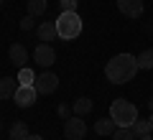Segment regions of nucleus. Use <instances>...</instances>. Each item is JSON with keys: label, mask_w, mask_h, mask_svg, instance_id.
I'll use <instances>...</instances> for the list:
<instances>
[{"label": "nucleus", "mask_w": 153, "mask_h": 140, "mask_svg": "<svg viewBox=\"0 0 153 140\" xmlns=\"http://www.w3.org/2000/svg\"><path fill=\"white\" fill-rule=\"evenodd\" d=\"M148 110H151V112H153V97L148 99Z\"/></svg>", "instance_id": "nucleus-25"}, {"label": "nucleus", "mask_w": 153, "mask_h": 140, "mask_svg": "<svg viewBox=\"0 0 153 140\" xmlns=\"http://www.w3.org/2000/svg\"><path fill=\"white\" fill-rule=\"evenodd\" d=\"M36 33H38V41H44V43L54 41V38L59 36V31H56V21H44L41 26L36 28Z\"/></svg>", "instance_id": "nucleus-9"}, {"label": "nucleus", "mask_w": 153, "mask_h": 140, "mask_svg": "<svg viewBox=\"0 0 153 140\" xmlns=\"http://www.w3.org/2000/svg\"><path fill=\"white\" fill-rule=\"evenodd\" d=\"M138 59L130 54H117L112 56V59L107 61V66H105V76H107V81H112V84H125V81H130L133 76L138 74Z\"/></svg>", "instance_id": "nucleus-1"}, {"label": "nucleus", "mask_w": 153, "mask_h": 140, "mask_svg": "<svg viewBox=\"0 0 153 140\" xmlns=\"http://www.w3.org/2000/svg\"><path fill=\"white\" fill-rule=\"evenodd\" d=\"M16 79H18V84L28 87V84H33V81H36V74H33V69H28V66H21Z\"/></svg>", "instance_id": "nucleus-16"}, {"label": "nucleus", "mask_w": 153, "mask_h": 140, "mask_svg": "<svg viewBox=\"0 0 153 140\" xmlns=\"http://www.w3.org/2000/svg\"><path fill=\"white\" fill-rule=\"evenodd\" d=\"M26 140H44V138H41V135H33V133H31V135H28Z\"/></svg>", "instance_id": "nucleus-23"}, {"label": "nucleus", "mask_w": 153, "mask_h": 140, "mask_svg": "<svg viewBox=\"0 0 153 140\" xmlns=\"http://www.w3.org/2000/svg\"><path fill=\"white\" fill-rule=\"evenodd\" d=\"M71 112H74V115H79V117L89 115V112H92V99H89V97H79L74 104H71Z\"/></svg>", "instance_id": "nucleus-13"}, {"label": "nucleus", "mask_w": 153, "mask_h": 140, "mask_svg": "<svg viewBox=\"0 0 153 140\" xmlns=\"http://www.w3.org/2000/svg\"><path fill=\"white\" fill-rule=\"evenodd\" d=\"M0 130H3V125H0Z\"/></svg>", "instance_id": "nucleus-28"}, {"label": "nucleus", "mask_w": 153, "mask_h": 140, "mask_svg": "<svg viewBox=\"0 0 153 140\" xmlns=\"http://www.w3.org/2000/svg\"><path fill=\"white\" fill-rule=\"evenodd\" d=\"M56 31H59V38L64 41H74L79 33H82V18L76 10H61V16L56 18Z\"/></svg>", "instance_id": "nucleus-3"}, {"label": "nucleus", "mask_w": 153, "mask_h": 140, "mask_svg": "<svg viewBox=\"0 0 153 140\" xmlns=\"http://www.w3.org/2000/svg\"><path fill=\"white\" fill-rule=\"evenodd\" d=\"M18 79H13V76H3L0 79V99H13V94H16L18 89Z\"/></svg>", "instance_id": "nucleus-11"}, {"label": "nucleus", "mask_w": 153, "mask_h": 140, "mask_svg": "<svg viewBox=\"0 0 153 140\" xmlns=\"http://www.w3.org/2000/svg\"><path fill=\"white\" fill-rule=\"evenodd\" d=\"M33 87H36L38 94H54V92L59 89V76H56L54 71H41V74H36Z\"/></svg>", "instance_id": "nucleus-4"}, {"label": "nucleus", "mask_w": 153, "mask_h": 140, "mask_svg": "<svg viewBox=\"0 0 153 140\" xmlns=\"http://www.w3.org/2000/svg\"><path fill=\"white\" fill-rule=\"evenodd\" d=\"M110 138H112V140H138L135 133H133V127H117Z\"/></svg>", "instance_id": "nucleus-19"}, {"label": "nucleus", "mask_w": 153, "mask_h": 140, "mask_svg": "<svg viewBox=\"0 0 153 140\" xmlns=\"http://www.w3.org/2000/svg\"><path fill=\"white\" fill-rule=\"evenodd\" d=\"M135 59H138V69H146V71L153 69V49H146L140 56H135Z\"/></svg>", "instance_id": "nucleus-17"}, {"label": "nucleus", "mask_w": 153, "mask_h": 140, "mask_svg": "<svg viewBox=\"0 0 153 140\" xmlns=\"http://www.w3.org/2000/svg\"><path fill=\"white\" fill-rule=\"evenodd\" d=\"M56 112H59L61 117H69V110H66V104H59V110H56Z\"/></svg>", "instance_id": "nucleus-22"}, {"label": "nucleus", "mask_w": 153, "mask_h": 140, "mask_svg": "<svg viewBox=\"0 0 153 140\" xmlns=\"http://www.w3.org/2000/svg\"><path fill=\"white\" fill-rule=\"evenodd\" d=\"M59 5H61V10H76V5H79V0H59Z\"/></svg>", "instance_id": "nucleus-21"}, {"label": "nucleus", "mask_w": 153, "mask_h": 140, "mask_svg": "<svg viewBox=\"0 0 153 140\" xmlns=\"http://www.w3.org/2000/svg\"><path fill=\"white\" fill-rule=\"evenodd\" d=\"M18 26H21V31L28 33V31H33V28H36V18H33V16H26L21 23H18Z\"/></svg>", "instance_id": "nucleus-20"}, {"label": "nucleus", "mask_w": 153, "mask_h": 140, "mask_svg": "<svg viewBox=\"0 0 153 140\" xmlns=\"http://www.w3.org/2000/svg\"><path fill=\"white\" fill-rule=\"evenodd\" d=\"M110 117H112V122L117 127H133V122L138 120V107L120 97L110 104Z\"/></svg>", "instance_id": "nucleus-2"}, {"label": "nucleus", "mask_w": 153, "mask_h": 140, "mask_svg": "<svg viewBox=\"0 0 153 140\" xmlns=\"http://www.w3.org/2000/svg\"><path fill=\"white\" fill-rule=\"evenodd\" d=\"M33 61H36L38 66L49 69V66L56 61V51H54V46H49V43H38L36 49H33Z\"/></svg>", "instance_id": "nucleus-6"}, {"label": "nucleus", "mask_w": 153, "mask_h": 140, "mask_svg": "<svg viewBox=\"0 0 153 140\" xmlns=\"http://www.w3.org/2000/svg\"><path fill=\"white\" fill-rule=\"evenodd\" d=\"M36 97H38V92H36L33 84H28V87L21 84L16 89V94H13V99H16L18 107H33V104H36Z\"/></svg>", "instance_id": "nucleus-7"}, {"label": "nucleus", "mask_w": 153, "mask_h": 140, "mask_svg": "<svg viewBox=\"0 0 153 140\" xmlns=\"http://www.w3.org/2000/svg\"><path fill=\"white\" fill-rule=\"evenodd\" d=\"M28 125L23 122V120H18V122H13L10 125V140H26L28 138Z\"/></svg>", "instance_id": "nucleus-14"}, {"label": "nucleus", "mask_w": 153, "mask_h": 140, "mask_svg": "<svg viewBox=\"0 0 153 140\" xmlns=\"http://www.w3.org/2000/svg\"><path fill=\"white\" fill-rule=\"evenodd\" d=\"M115 130H117V125L112 122V117H110V120H107V117H102V120H97V122H94V133H97V135H102V138H105V135L110 138V135H112Z\"/></svg>", "instance_id": "nucleus-12"}, {"label": "nucleus", "mask_w": 153, "mask_h": 140, "mask_svg": "<svg viewBox=\"0 0 153 140\" xmlns=\"http://www.w3.org/2000/svg\"><path fill=\"white\" fill-rule=\"evenodd\" d=\"M64 135H66V140H82L84 135H87V122H84L79 115L66 117L64 120Z\"/></svg>", "instance_id": "nucleus-5"}, {"label": "nucleus", "mask_w": 153, "mask_h": 140, "mask_svg": "<svg viewBox=\"0 0 153 140\" xmlns=\"http://www.w3.org/2000/svg\"><path fill=\"white\" fill-rule=\"evenodd\" d=\"M8 56H10V64H16L18 69H21V66H26V61H28V51H26V46H23V43H13L10 51H8Z\"/></svg>", "instance_id": "nucleus-10"}, {"label": "nucleus", "mask_w": 153, "mask_h": 140, "mask_svg": "<svg viewBox=\"0 0 153 140\" xmlns=\"http://www.w3.org/2000/svg\"><path fill=\"white\" fill-rule=\"evenodd\" d=\"M49 10V5H46V0H28V16H44V13Z\"/></svg>", "instance_id": "nucleus-15"}, {"label": "nucleus", "mask_w": 153, "mask_h": 140, "mask_svg": "<svg viewBox=\"0 0 153 140\" xmlns=\"http://www.w3.org/2000/svg\"><path fill=\"white\" fill-rule=\"evenodd\" d=\"M148 122H151V133H153V112L148 115Z\"/></svg>", "instance_id": "nucleus-24"}, {"label": "nucleus", "mask_w": 153, "mask_h": 140, "mask_svg": "<svg viewBox=\"0 0 153 140\" xmlns=\"http://www.w3.org/2000/svg\"><path fill=\"white\" fill-rule=\"evenodd\" d=\"M138 140H153V138H151V133H148V135H143V138H138Z\"/></svg>", "instance_id": "nucleus-26"}, {"label": "nucleus", "mask_w": 153, "mask_h": 140, "mask_svg": "<svg viewBox=\"0 0 153 140\" xmlns=\"http://www.w3.org/2000/svg\"><path fill=\"white\" fill-rule=\"evenodd\" d=\"M117 10L128 18H140L143 16V0H117Z\"/></svg>", "instance_id": "nucleus-8"}, {"label": "nucleus", "mask_w": 153, "mask_h": 140, "mask_svg": "<svg viewBox=\"0 0 153 140\" xmlns=\"http://www.w3.org/2000/svg\"><path fill=\"white\" fill-rule=\"evenodd\" d=\"M133 133H135V138H143V135H148V133H151V122L138 117L135 122H133Z\"/></svg>", "instance_id": "nucleus-18"}, {"label": "nucleus", "mask_w": 153, "mask_h": 140, "mask_svg": "<svg viewBox=\"0 0 153 140\" xmlns=\"http://www.w3.org/2000/svg\"><path fill=\"white\" fill-rule=\"evenodd\" d=\"M0 5H3V0H0Z\"/></svg>", "instance_id": "nucleus-27"}]
</instances>
